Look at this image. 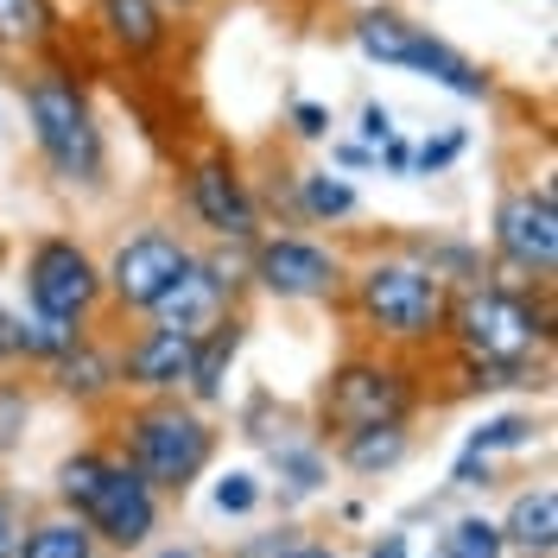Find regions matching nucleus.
Instances as JSON below:
<instances>
[{"mask_svg": "<svg viewBox=\"0 0 558 558\" xmlns=\"http://www.w3.org/2000/svg\"><path fill=\"white\" fill-rule=\"evenodd\" d=\"M229 305H235V299H229V292L204 274V260H191V267L178 274V286L146 317H166V324H178V330H209V324L229 312Z\"/></svg>", "mask_w": 558, "mask_h": 558, "instance_id": "20", "label": "nucleus"}, {"mask_svg": "<svg viewBox=\"0 0 558 558\" xmlns=\"http://www.w3.org/2000/svg\"><path fill=\"white\" fill-rule=\"evenodd\" d=\"M20 102H26V134H33V153L45 159V172L64 191H102L108 134L89 89H83V76L64 64H38L20 83Z\"/></svg>", "mask_w": 558, "mask_h": 558, "instance_id": "4", "label": "nucleus"}, {"mask_svg": "<svg viewBox=\"0 0 558 558\" xmlns=\"http://www.w3.org/2000/svg\"><path fill=\"white\" fill-rule=\"evenodd\" d=\"M330 159H337V172H362V166H375V153H368L362 140H337Z\"/></svg>", "mask_w": 558, "mask_h": 558, "instance_id": "38", "label": "nucleus"}, {"mask_svg": "<svg viewBox=\"0 0 558 558\" xmlns=\"http://www.w3.org/2000/svg\"><path fill=\"white\" fill-rule=\"evenodd\" d=\"M451 393H508V387H546V355L539 362H483L451 349Z\"/></svg>", "mask_w": 558, "mask_h": 558, "instance_id": "25", "label": "nucleus"}, {"mask_svg": "<svg viewBox=\"0 0 558 558\" xmlns=\"http://www.w3.org/2000/svg\"><path fill=\"white\" fill-rule=\"evenodd\" d=\"M247 279H254L260 299H279V305H337L349 260H343V247L317 242V235L260 229L247 242Z\"/></svg>", "mask_w": 558, "mask_h": 558, "instance_id": "8", "label": "nucleus"}, {"mask_svg": "<svg viewBox=\"0 0 558 558\" xmlns=\"http://www.w3.org/2000/svg\"><path fill=\"white\" fill-rule=\"evenodd\" d=\"M407 254H413L425 274H438L445 286H470V279H483L488 274V254L483 242H470V235H451V229H432V235H407Z\"/></svg>", "mask_w": 558, "mask_h": 558, "instance_id": "22", "label": "nucleus"}, {"mask_svg": "<svg viewBox=\"0 0 558 558\" xmlns=\"http://www.w3.org/2000/svg\"><path fill=\"white\" fill-rule=\"evenodd\" d=\"M159 7H166V13H197L204 0H159Z\"/></svg>", "mask_w": 558, "mask_h": 558, "instance_id": "43", "label": "nucleus"}, {"mask_svg": "<svg viewBox=\"0 0 558 558\" xmlns=\"http://www.w3.org/2000/svg\"><path fill=\"white\" fill-rule=\"evenodd\" d=\"M495 526H501L508 553H521V558H553V553H558V488H553V483L521 488V495L508 501V521H495Z\"/></svg>", "mask_w": 558, "mask_h": 558, "instance_id": "18", "label": "nucleus"}, {"mask_svg": "<svg viewBox=\"0 0 558 558\" xmlns=\"http://www.w3.org/2000/svg\"><path fill=\"white\" fill-rule=\"evenodd\" d=\"M438 558H508V539H501V526H495V521H483V514H463V521L445 526Z\"/></svg>", "mask_w": 558, "mask_h": 558, "instance_id": "29", "label": "nucleus"}, {"mask_svg": "<svg viewBox=\"0 0 558 558\" xmlns=\"http://www.w3.org/2000/svg\"><path fill=\"white\" fill-rule=\"evenodd\" d=\"M89 26H96V38L121 64H134V70L172 58V45H178V26L159 0H89Z\"/></svg>", "mask_w": 558, "mask_h": 558, "instance_id": "13", "label": "nucleus"}, {"mask_svg": "<svg viewBox=\"0 0 558 558\" xmlns=\"http://www.w3.org/2000/svg\"><path fill=\"white\" fill-rule=\"evenodd\" d=\"M292 209H299V222L343 229V222L362 216V191L337 166H305V172H292Z\"/></svg>", "mask_w": 558, "mask_h": 558, "instance_id": "17", "label": "nucleus"}, {"mask_svg": "<svg viewBox=\"0 0 558 558\" xmlns=\"http://www.w3.org/2000/svg\"><path fill=\"white\" fill-rule=\"evenodd\" d=\"M64 45L58 0H0V58H45Z\"/></svg>", "mask_w": 558, "mask_h": 558, "instance_id": "19", "label": "nucleus"}, {"mask_svg": "<svg viewBox=\"0 0 558 558\" xmlns=\"http://www.w3.org/2000/svg\"><path fill=\"white\" fill-rule=\"evenodd\" d=\"M488 267L526 286H553L558 279V191L546 178L508 184L488 216Z\"/></svg>", "mask_w": 558, "mask_h": 558, "instance_id": "7", "label": "nucleus"}, {"mask_svg": "<svg viewBox=\"0 0 558 558\" xmlns=\"http://www.w3.org/2000/svg\"><path fill=\"white\" fill-rule=\"evenodd\" d=\"M368 558H413V553H407V533H387V539H381Z\"/></svg>", "mask_w": 558, "mask_h": 558, "instance_id": "42", "label": "nucleus"}, {"mask_svg": "<svg viewBox=\"0 0 558 558\" xmlns=\"http://www.w3.org/2000/svg\"><path fill=\"white\" fill-rule=\"evenodd\" d=\"M330 128H337V121H330V108L324 102H305V96L292 102V134L299 140H330Z\"/></svg>", "mask_w": 558, "mask_h": 558, "instance_id": "33", "label": "nucleus"}, {"mask_svg": "<svg viewBox=\"0 0 558 558\" xmlns=\"http://www.w3.org/2000/svg\"><path fill=\"white\" fill-rule=\"evenodd\" d=\"M247 343V305H229L209 330H197V355H191V381H184V400L191 407H222L229 393V375H235V355Z\"/></svg>", "mask_w": 558, "mask_h": 558, "instance_id": "16", "label": "nucleus"}, {"mask_svg": "<svg viewBox=\"0 0 558 558\" xmlns=\"http://www.w3.org/2000/svg\"><path fill=\"white\" fill-rule=\"evenodd\" d=\"M89 324H70V317H45V312H13V362L20 368H45V362H58L76 337H83Z\"/></svg>", "mask_w": 558, "mask_h": 558, "instance_id": "24", "label": "nucleus"}, {"mask_svg": "<svg viewBox=\"0 0 558 558\" xmlns=\"http://www.w3.org/2000/svg\"><path fill=\"white\" fill-rule=\"evenodd\" d=\"M20 286H26V305L45 317H70V324H102L108 292H102V260L83 235L64 229H45L26 242L20 254Z\"/></svg>", "mask_w": 558, "mask_h": 558, "instance_id": "6", "label": "nucleus"}, {"mask_svg": "<svg viewBox=\"0 0 558 558\" xmlns=\"http://www.w3.org/2000/svg\"><path fill=\"white\" fill-rule=\"evenodd\" d=\"M495 483V457H470V451H457L451 463V488H488Z\"/></svg>", "mask_w": 558, "mask_h": 558, "instance_id": "34", "label": "nucleus"}, {"mask_svg": "<svg viewBox=\"0 0 558 558\" xmlns=\"http://www.w3.org/2000/svg\"><path fill=\"white\" fill-rule=\"evenodd\" d=\"M292 539H299V526H274V533H260V539H247V546H242L235 558H279L286 546H292Z\"/></svg>", "mask_w": 558, "mask_h": 558, "instance_id": "37", "label": "nucleus"}, {"mask_svg": "<svg viewBox=\"0 0 558 558\" xmlns=\"http://www.w3.org/2000/svg\"><path fill=\"white\" fill-rule=\"evenodd\" d=\"M178 204L209 242H254L267 229L254 178L242 172V159L229 146H197L178 159Z\"/></svg>", "mask_w": 558, "mask_h": 558, "instance_id": "9", "label": "nucleus"}, {"mask_svg": "<svg viewBox=\"0 0 558 558\" xmlns=\"http://www.w3.org/2000/svg\"><path fill=\"white\" fill-rule=\"evenodd\" d=\"M425 407V368L418 355H393V349H349L343 362H330V375L317 387V438H343L362 425H413Z\"/></svg>", "mask_w": 558, "mask_h": 558, "instance_id": "5", "label": "nucleus"}, {"mask_svg": "<svg viewBox=\"0 0 558 558\" xmlns=\"http://www.w3.org/2000/svg\"><path fill=\"white\" fill-rule=\"evenodd\" d=\"M393 70H413V76L451 89L463 102H488V96H495V76H488L476 58H463L451 38H438L432 26H418V20H413V33H407V45H400V64Z\"/></svg>", "mask_w": 558, "mask_h": 558, "instance_id": "15", "label": "nucleus"}, {"mask_svg": "<svg viewBox=\"0 0 558 558\" xmlns=\"http://www.w3.org/2000/svg\"><path fill=\"white\" fill-rule=\"evenodd\" d=\"M445 349L483 362H539L553 349V286H526L488 267L483 279L451 292Z\"/></svg>", "mask_w": 558, "mask_h": 558, "instance_id": "2", "label": "nucleus"}, {"mask_svg": "<svg viewBox=\"0 0 558 558\" xmlns=\"http://www.w3.org/2000/svg\"><path fill=\"white\" fill-rule=\"evenodd\" d=\"M337 445V463L355 470V476H387V470H400L407 457H413V425H362V432H343V438H330Z\"/></svg>", "mask_w": 558, "mask_h": 558, "instance_id": "21", "label": "nucleus"}, {"mask_svg": "<svg viewBox=\"0 0 558 558\" xmlns=\"http://www.w3.org/2000/svg\"><path fill=\"white\" fill-rule=\"evenodd\" d=\"M108 438H114V457H128L159 495H191L222 445L209 413L191 407L184 393H146V400L134 393V407L114 413Z\"/></svg>", "mask_w": 558, "mask_h": 558, "instance_id": "3", "label": "nucleus"}, {"mask_svg": "<svg viewBox=\"0 0 558 558\" xmlns=\"http://www.w3.org/2000/svg\"><path fill=\"white\" fill-rule=\"evenodd\" d=\"M470 153V134L463 128H445V134H425L413 146V178H438V172H451L457 159Z\"/></svg>", "mask_w": 558, "mask_h": 558, "instance_id": "30", "label": "nucleus"}, {"mask_svg": "<svg viewBox=\"0 0 558 558\" xmlns=\"http://www.w3.org/2000/svg\"><path fill=\"white\" fill-rule=\"evenodd\" d=\"M539 432H546V418H533V413H488L483 425L463 438V451L470 457H508V451L539 445Z\"/></svg>", "mask_w": 558, "mask_h": 558, "instance_id": "27", "label": "nucleus"}, {"mask_svg": "<svg viewBox=\"0 0 558 558\" xmlns=\"http://www.w3.org/2000/svg\"><path fill=\"white\" fill-rule=\"evenodd\" d=\"M191 260H197V247L184 242L178 229H166V222H140V229H128L121 242L108 247V260H102L108 312L146 317L178 286V274H184Z\"/></svg>", "mask_w": 558, "mask_h": 558, "instance_id": "10", "label": "nucleus"}, {"mask_svg": "<svg viewBox=\"0 0 558 558\" xmlns=\"http://www.w3.org/2000/svg\"><path fill=\"white\" fill-rule=\"evenodd\" d=\"M159 558H204V553H197V546H166Z\"/></svg>", "mask_w": 558, "mask_h": 558, "instance_id": "44", "label": "nucleus"}, {"mask_svg": "<svg viewBox=\"0 0 558 558\" xmlns=\"http://www.w3.org/2000/svg\"><path fill=\"white\" fill-rule=\"evenodd\" d=\"M13 546H20V514H13V501L0 495V558H13Z\"/></svg>", "mask_w": 558, "mask_h": 558, "instance_id": "39", "label": "nucleus"}, {"mask_svg": "<svg viewBox=\"0 0 558 558\" xmlns=\"http://www.w3.org/2000/svg\"><path fill=\"white\" fill-rule=\"evenodd\" d=\"M13 305H0V375H13Z\"/></svg>", "mask_w": 558, "mask_h": 558, "instance_id": "40", "label": "nucleus"}, {"mask_svg": "<svg viewBox=\"0 0 558 558\" xmlns=\"http://www.w3.org/2000/svg\"><path fill=\"white\" fill-rule=\"evenodd\" d=\"M267 463H274L279 488L299 501V495H317L324 476H330V457H324V438L317 432H279L267 438Z\"/></svg>", "mask_w": 558, "mask_h": 558, "instance_id": "23", "label": "nucleus"}, {"mask_svg": "<svg viewBox=\"0 0 558 558\" xmlns=\"http://www.w3.org/2000/svg\"><path fill=\"white\" fill-rule=\"evenodd\" d=\"M96 533L76 521V514H45V521L20 526V546L13 558H96Z\"/></svg>", "mask_w": 558, "mask_h": 558, "instance_id": "26", "label": "nucleus"}, {"mask_svg": "<svg viewBox=\"0 0 558 558\" xmlns=\"http://www.w3.org/2000/svg\"><path fill=\"white\" fill-rule=\"evenodd\" d=\"M159 501H166V495L146 483L128 457H108L102 483H96V495L76 508V521L96 533V546H102V553L128 558V553H140V546L159 533Z\"/></svg>", "mask_w": 558, "mask_h": 558, "instance_id": "11", "label": "nucleus"}, {"mask_svg": "<svg viewBox=\"0 0 558 558\" xmlns=\"http://www.w3.org/2000/svg\"><path fill=\"white\" fill-rule=\"evenodd\" d=\"M375 166L393 178H413V140H400V134H387L381 146H375Z\"/></svg>", "mask_w": 558, "mask_h": 558, "instance_id": "36", "label": "nucleus"}, {"mask_svg": "<svg viewBox=\"0 0 558 558\" xmlns=\"http://www.w3.org/2000/svg\"><path fill=\"white\" fill-rule=\"evenodd\" d=\"M209 501H216V514H254L260 508V476L254 470H229V476H216Z\"/></svg>", "mask_w": 558, "mask_h": 558, "instance_id": "32", "label": "nucleus"}, {"mask_svg": "<svg viewBox=\"0 0 558 558\" xmlns=\"http://www.w3.org/2000/svg\"><path fill=\"white\" fill-rule=\"evenodd\" d=\"M26 425H33V387L0 375V457L26 438Z\"/></svg>", "mask_w": 558, "mask_h": 558, "instance_id": "31", "label": "nucleus"}, {"mask_svg": "<svg viewBox=\"0 0 558 558\" xmlns=\"http://www.w3.org/2000/svg\"><path fill=\"white\" fill-rule=\"evenodd\" d=\"M355 134H362V146L375 153L387 134H393V108L387 102H362V121H355Z\"/></svg>", "mask_w": 558, "mask_h": 558, "instance_id": "35", "label": "nucleus"}, {"mask_svg": "<svg viewBox=\"0 0 558 558\" xmlns=\"http://www.w3.org/2000/svg\"><path fill=\"white\" fill-rule=\"evenodd\" d=\"M355 330L375 349L393 355H438L445 349V317H451V286L438 274H425L407 247H381V254H362L349 260L343 299H337Z\"/></svg>", "mask_w": 558, "mask_h": 558, "instance_id": "1", "label": "nucleus"}, {"mask_svg": "<svg viewBox=\"0 0 558 558\" xmlns=\"http://www.w3.org/2000/svg\"><path fill=\"white\" fill-rule=\"evenodd\" d=\"M45 381L58 387V400H70V407H108V400H121V349L102 343L96 324H89L58 362H45Z\"/></svg>", "mask_w": 558, "mask_h": 558, "instance_id": "14", "label": "nucleus"}, {"mask_svg": "<svg viewBox=\"0 0 558 558\" xmlns=\"http://www.w3.org/2000/svg\"><path fill=\"white\" fill-rule=\"evenodd\" d=\"M191 355H197V330H178L166 317H146L134 337L121 343V393H184L191 381Z\"/></svg>", "mask_w": 558, "mask_h": 558, "instance_id": "12", "label": "nucleus"}, {"mask_svg": "<svg viewBox=\"0 0 558 558\" xmlns=\"http://www.w3.org/2000/svg\"><path fill=\"white\" fill-rule=\"evenodd\" d=\"M108 457H114V451H102V445H83V451H70L64 463H58V508H64V514H76V508L96 495Z\"/></svg>", "mask_w": 558, "mask_h": 558, "instance_id": "28", "label": "nucleus"}, {"mask_svg": "<svg viewBox=\"0 0 558 558\" xmlns=\"http://www.w3.org/2000/svg\"><path fill=\"white\" fill-rule=\"evenodd\" d=\"M279 558H337V553H330L324 539H292V546H286Z\"/></svg>", "mask_w": 558, "mask_h": 558, "instance_id": "41", "label": "nucleus"}]
</instances>
